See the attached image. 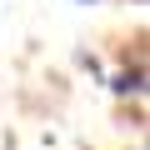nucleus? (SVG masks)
Segmentation results:
<instances>
[{
	"label": "nucleus",
	"instance_id": "obj_1",
	"mask_svg": "<svg viewBox=\"0 0 150 150\" xmlns=\"http://www.w3.org/2000/svg\"><path fill=\"white\" fill-rule=\"evenodd\" d=\"M140 80H145L140 70H135V75H120V80H115V90H120V95H130V90H140Z\"/></svg>",
	"mask_w": 150,
	"mask_h": 150
}]
</instances>
